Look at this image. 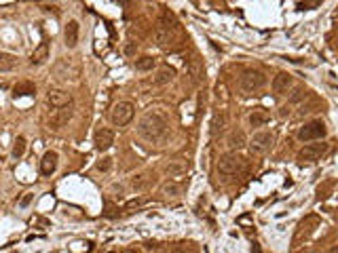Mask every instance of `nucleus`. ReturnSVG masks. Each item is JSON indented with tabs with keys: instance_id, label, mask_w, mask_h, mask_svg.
<instances>
[{
	"instance_id": "5701e85b",
	"label": "nucleus",
	"mask_w": 338,
	"mask_h": 253,
	"mask_svg": "<svg viewBox=\"0 0 338 253\" xmlns=\"http://www.w3.org/2000/svg\"><path fill=\"white\" fill-rule=\"evenodd\" d=\"M269 121H271V114L264 112V110H254V112L250 114V125H252V126H264Z\"/></svg>"
},
{
	"instance_id": "f8f14e48",
	"label": "nucleus",
	"mask_w": 338,
	"mask_h": 253,
	"mask_svg": "<svg viewBox=\"0 0 338 253\" xmlns=\"http://www.w3.org/2000/svg\"><path fill=\"white\" fill-rule=\"evenodd\" d=\"M57 165H59L57 152H55V150L44 152V156H42V160H40V173H42L44 177H51V175L57 171Z\"/></svg>"
},
{
	"instance_id": "b1692460",
	"label": "nucleus",
	"mask_w": 338,
	"mask_h": 253,
	"mask_svg": "<svg viewBox=\"0 0 338 253\" xmlns=\"http://www.w3.org/2000/svg\"><path fill=\"white\" fill-rule=\"evenodd\" d=\"M155 66H157V59L150 57V55H144V57L136 59V70H138V72H150Z\"/></svg>"
},
{
	"instance_id": "f3484780",
	"label": "nucleus",
	"mask_w": 338,
	"mask_h": 253,
	"mask_svg": "<svg viewBox=\"0 0 338 253\" xmlns=\"http://www.w3.org/2000/svg\"><path fill=\"white\" fill-rule=\"evenodd\" d=\"M32 95H36V87H34V83H30V80H21V83H17L13 87V97H32Z\"/></svg>"
},
{
	"instance_id": "9d476101",
	"label": "nucleus",
	"mask_w": 338,
	"mask_h": 253,
	"mask_svg": "<svg viewBox=\"0 0 338 253\" xmlns=\"http://www.w3.org/2000/svg\"><path fill=\"white\" fill-rule=\"evenodd\" d=\"M93 143L97 152H108L114 146V131L108 129V126H100L93 135Z\"/></svg>"
},
{
	"instance_id": "f704fd0d",
	"label": "nucleus",
	"mask_w": 338,
	"mask_h": 253,
	"mask_svg": "<svg viewBox=\"0 0 338 253\" xmlns=\"http://www.w3.org/2000/svg\"><path fill=\"white\" fill-rule=\"evenodd\" d=\"M114 253H140V251L133 249V247H125V249H119V251H114Z\"/></svg>"
},
{
	"instance_id": "a878e982",
	"label": "nucleus",
	"mask_w": 338,
	"mask_h": 253,
	"mask_svg": "<svg viewBox=\"0 0 338 253\" xmlns=\"http://www.w3.org/2000/svg\"><path fill=\"white\" fill-rule=\"evenodd\" d=\"M186 72H188V76H190L192 80H199V78H201V74H203V70H201V63H199L197 59L188 61V66H186Z\"/></svg>"
},
{
	"instance_id": "20e7f679",
	"label": "nucleus",
	"mask_w": 338,
	"mask_h": 253,
	"mask_svg": "<svg viewBox=\"0 0 338 253\" xmlns=\"http://www.w3.org/2000/svg\"><path fill=\"white\" fill-rule=\"evenodd\" d=\"M243 169H245V158L239 156L237 152H228V154L220 156V160H218V173L220 175L230 177V175L241 173Z\"/></svg>"
},
{
	"instance_id": "c9c22d12",
	"label": "nucleus",
	"mask_w": 338,
	"mask_h": 253,
	"mask_svg": "<svg viewBox=\"0 0 338 253\" xmlns=\"http://www.w3.org/2000/svg\"><path fill=\"white\" fill-rule=\"evenodd\" d=\"M252 253H260V247H258V245H254V247H252Z\"/></svg>"
},
{
	"instance_id": "6e6552de",
	"label": "nucleus",
	"mask_w": 338,
	"mask_h": 253,
	"mask_svg": "<svg viewBox=\"0 0 338 253\" xmlns=\"http://www.w3.org/2000/svg\"><path fill=\"white\" fill-rule=\"evenodd\" d=\"M328 150H330V146H328L326 141H319V143H307V146L298 152V160H300V162H315V160L322 158Z\"/></svg>"
},
{
	"instance_id": "2eb2a0df",
	"label": "nucleus",
	"mask_w": 338,
	"mask_h": 253,
	"mask_svg": "<svg viewBox=\"0 0 338 253\" xmlns=\"http://www.w3.org/2000/svg\"><path fill=\"white\" fill-rule=\"evenodd\" d=\"M51 55V49H49V42L47 40H42L36 49L32 51V55H30V63L32 66H42V63H47Z\"/></svg>"
},
{
	"instance_id": "ddd939ff",
	"label": "nucleus",
	"mask_w": 338,
	"mask_h": 253,
	"mask_svg": "<svg viewBox=\"0 0 338 253\" xmlns=\"http://www.w3.org/2000/svg\"><path fill=\"white\" fill-rule=\"evenodd\" d=\"M78 34H81V25H78L76 19H70L64 28V40L68 49H74L78 44Z\"/></svg>"
},
{
	"instance_id": "7c9ffc66",
	"label": "nucleus",
	"mask_w": 338,
	"mask_h": 253,
	"mask_svg": "<svg viewBox=\"0 0 338 253\" xmlns=\"http://www.w3.org/2000/svg\"><path fill=\"white\" fill-rule=\"evenodd\" d=\"M307 97V89L305 87H298L294 93H292V97H290V104H298V102H302V99Z\"/></svg>"
},
{
	"instance_id": "cd10ccee",
	"label": "nucleus",
	"mask_w": 338,
	"mask_h": 253,
	"mask_svg": "<svg viewBox=\"0 0 338 253\" xmlns=\"http://www.w3.org/2000/svg\"><path fill=\"white\" fill-rule=\"evenodd\" d=\"M167 253H197V251H194L190 243H177V245H173Z\"/></svg>"
},
{
	"instance_id": "aec40b11",
	"label": "nucleus",
	"mask_w": 338,
	"mask_h": 253,
	"mask_svg": "<svg viewBox=\"0 0 338 253\" xmlns=\"http://www.w3.org/2000/svg\"><path fill=\"white\" fill-rule=\"evenodd\" d=\"M186 171H188V165H186L184 160H171L169 165L165 167V173L169 177H182Z\"/></svg>"
},
{
	"instance_id": "412c9836",
	"label": "nucleus",
	"mask_w": 338,
	"mask_h": 253,
	"mask_svg": "<svg viewBox=\"0 0 338 253\" xmlns=\"http://www.w3.org/2000/svg\"><path fill=\"white\" fill-rule=\"evenodd\" d=\"M173 76H175V70H173V68H169V66L159 68L157 76H155V85L163 87V85H167V83H171V80H173Z\"/></svg>"
},
{
	"instance_id": "f257e3e1",
	"label": "nucleus",
	"mask_w": 338,
	"mask_h": 253,
	"mask_svg": "<svg viewBox=\"0 0 338 253\" xmlns=\"http://www.w3.org/2000/svg\"><path fill=\"white\" fill-rule=\"evenodd\" d=\"M167 131H169V121H167V116L159 110L146 112L138 123V135L150 143L163 141L167 137Z\"/></svg>"
},
{
	"instance_id": "1a4fd4ad",
	"label": "nucleus",
	"mask_w": 338,
	"mask_h": 253,
	"mask_svg": "<svg viewBox=\"0 0 338 253\" xmlns=\"http://www.w3.org/2000/svg\"><path fill=\"white\" fill-rule=\"evenodd\" d=\"M271 146H273V133H269V131H258V133H254V137L247 141V148H250V152L256 156L264 154Z\"/></svg>"
},
{
	"instance_id": "2f4dec72",
	"label": "nucleus",
	"mask_w": 338,
	"mask_h": 253,
	"mask_svg": "<svg viewBox=\"0 0 338 253\" xmlns=\"http://www.w3.org/2000/svg\"><path fill=\"white\" fill-rule=\"evenodd\" d=\"M148 201L146 198H133V201H129L127 205H125V209H133V207H142V205H146Z\"/></svg>"
},
{
	"instance_id": "9b49d317",
	"label": "nucleus",
	"mask_w": 338,
	"mask_h": 253,
	"mask_svg": "<svg viewBox=\"0 0 338 253\" xmlns=\"http://www.w3.org/2000/svg\"><path fill=\"white\" fill-rule=\"evenodd\" d=\"M68 104H72V95L64 89H49L47 93V106L53 108V110H57V108H64Z\"/></svg>"
},
{
	"instance_id": "423d86ee",
	"label": "nucleus",
	"mask_w": 338,
	"mask_h": 253,
	"mask_svg": "<svg viewBox=\"0 0 338 253\" xmlns=\"http://www.w3.org/2000/svg\"><path fill=\"white\" fill-rule=\"evenodd\" d=\"M326 123L324 121H311L307 123L305 126H300V131H298V139L300 141H322L326 137Z\"/></svg>"
},
{
	"instance_id": "e433bc0d",
	"label": "nucleus",
	"mask_w": 338,
	"mask_h": 253,
	"mask_svg": "<svg viewBox=\"0 0 338 253\" xmlns=\"http://www.w3.org/2000/svg\"><path fill=\"white\" fill-rule=\"evenodd\" d=\"M328 253H338V245H336V247H332V249L328 251Z\"/></svg>"
},
{
	"instance_id": "f03ea898",
	"label": "nucleus",
	"mask_w": 338,
	"mask_h": 253,
	"mask_svg": "<svg viewBox=\"0 0 338 253\" xmlns=\"http://www.w3.org/2000/svg\"><path fill=\"white\" fill-rule=\"evenodd\" d=\"M175 30H177L175 17L169 13L167 8H163L161 17H159V23H157V28H155V40H157L159 47H167V44L173 40Z\"/></svg>"
},
{
	"instance_id": "6ab92c4d",
	"label": "nucleus",
	"mask_w": 338,
	"mask_h": 253,
	"mask_svg": "<svg viewBox=\"0 0 338 253\" xmlns=\"http://www.w3.org/2000/svg\"><path fill=\"white\" fill-rule=\"evenodd\" d=\"M317 224H319V220H317V218H307L305 222H302V224L298 226V230H296V237H294V245H298V243H300L302 234H305V239H307L309 234L315 230V228H311V226H317Z\"/></svg>"
},
{
	"instance_id": "0eeeda50",
	"label": "nucleus",
	"mask_w": 338,
	"mask_h": 253,
	"mask_svg": "<svg viewBox=\"0 0 338 253\" xmlns=\"http://www.w3.org/2000/svg\"><path fill=\"white\" fill-rule=\"evenodd\" d=\"M74 116V104H68L64 108H57V110H53L51 116H49V129L51 131H59L64 129V126L70 123V119Z\"/></svg>"
},
{
	"instance_id": "473e14b6",
	"label": "nucleus",
	"mask_w": 338,
	"mask_h": 253,
	"mask_svg": "<svg viewBox=\"0 0 338 253\" xmlns=\"http://www.w3.org/2000/svg\"><path fill=\"white\" fill-rule=\"evenodd\" d=\"M324 0H305V2L300 4V8H315L317 4H322Z\"/></svg>"
},
{
	"instance_id": "393cba45",
	"label": "nucleus",
	"mask_w": 338,
	"mask_h": 253,
	"mask_svg": "<svg viewBox=\"0 0 338 253\" xmlns=\"http://www.w3.org/2000/svg\"><path fill=\"white\" fill-rule=\"evenodd\" d=\"M25 148H28V141H25L23 135H19V137L13 141V150H11L13 158H21V156L25 154Z\"/></svg>"
},
{
	"instance_id": "39448f33",
	"label": "nucleus",
	"mask_w": 338,
	"mask_h": 253,
	"mask_svg": "<svg viewBox=\"0 0 338 253\" xmlns=\"http://www.w3.org/2000/svg\"><path fill=\"white\" fill-rule=\"evenodd\" d=\"M133 114H136V108H133L131 102L123 99V102H117L110 110V123L114 126H127L133 121Z\"/></svg>"
},
{
	"instance_id": "a211bd4d",
	"label": "nucleus",
	"mask_w": 338,
	"mask_h": 253,
	"mask_svg": "<svg viewBox=\"0 0 338 253\" xmlns=\"http://www.w3.org/2000/svg\"><path fill=\"white\" fill-rule=\"evenodd\" d=\"M17 66V57L8 51H0V74H6V72H13Z\"/></svg>"
},
{
	"instance_id": "c756f323",
	"label": "nucleus",
	"mask_w": 338,
	"mask_h": 253,
	"mask_svg": "<svg viewBox=\"0 0 338 253\" xmlns=\"http://www.w3.org/2000/svg\"><path fill=\"white\" fill-rule=\"evenodd\" d=\"M95 169H97V171H102V173H108V171L112 169V158H110V156H104L102 160H97Z\"/></svg>"
},
{
	"instance_id": "7ed1b4c3",
	"label": "nucleus",
	"mask_w": 338,
	"mask_h": 253,
	"mask_svg": "<svg viewBox=\"0 0 338 253\" xmlns=\"http://www.w3.org/2000/svg\"><path fill=\"white\" fill-rule=\"evenodd\" d=\"M266 85V76L262 74L260 70H245L241 76H239V89L245 93V95H252L256 91Z\"/></svg>"
},
{
	"instance_id": "4be33fe9",
	"label": "nucleus",
	"mask_w": 338,
	"mask_h": 253,
	"mask_svg": "<svg viewBox=\"0 0 338 253\" xmlns=\"http://www.w3.org/2000/svg\"><path fill=\"white\" fill-rule=\"evenodd\" d=\"M148 184H150V175H148V173H138V175H133V177L129 179V186L136 190V192L144 190Z\"/></svg>"
},
{
	"instance_id": "4468645a",
	"label": "nucleus",
	"mask_w": 338,
	"mask_h": 253,
	"mask_svg": "<svg viewBox=\"0 0 338 253\" xmlns=\"http://www.w3.org/2000/svg\"><path fill=\"white\" fill-rule=\"evenodd\" d=\"M292 83H294L292 74H288V72H279V74L273 78L271 87H273V91L277 95H283V93H288V89L292 87Z\"/></svg>"
},
{
	"instance_id": "72a5a7b5",
	"label": "nucleus",
	"mask_w": 338,
	"mask_h": 253,
	"mask_svg": "<svg viewBox=\"0 0 338 253\" xmlns=\"http://www.w3.org/2000/svg\"><path fill=\"white\" fill-rule=\"evenodd\" d=\"M32 201H34V194H30V192H28V194H25V196L21 198V201H19V207H21V209H25V207H30V203H32Z\"/></svg>"
},
{
	"instance_id": "dca6fc26",
	"label": "nucleus",
	"mask_w": 338,
	"mask_h": 253,
	"mask_svg": "<svg viewBox=\"0 0 338 253\" xmlns=\"http://www.w3.org/2000/svg\"><path fill=\"white\" fill-rule=\"evenodd\" d=\"M245 133L241 129H235V131H230L228 133V137H226V146L230 152H237V150H241L245 146Z\"/></svg>"
},
{
	"instance_id": "c85d7f7f",
	"label": "nucleus",
	"mask_w": 338,
	"mask_h": 253,
	"mask_svg": "<svg viewBox=\"0 0 338 253\" xmlns=\"http://www.w3.org/2000/svg\"><path fill=\"white\" fill-rule=\"evenodd\" d=\"M226 126V114L222 112V114H216V119H213V123H211V131L213 133H218V131H222Z\"/></svg>"
},
{
	"instance_id": "bb28decb",
	"label": "nucleus",
	"mask_w": 338,
	"mask_h": 253,
	"mask_svg": "<svg viewBox=\"0 0 338 253\" xmlns=\"http://www.w3.org/2000/svg\"><path fill=\"white\" fill-rule=\"evenodd\" d=\"M161 192L167 194V196H177V194L182 192V186L175 184V182H165V184L161 186Z\"/></svg>"
}]
</instances>
